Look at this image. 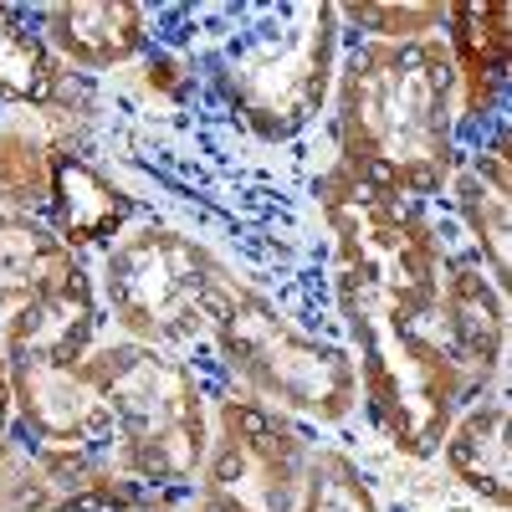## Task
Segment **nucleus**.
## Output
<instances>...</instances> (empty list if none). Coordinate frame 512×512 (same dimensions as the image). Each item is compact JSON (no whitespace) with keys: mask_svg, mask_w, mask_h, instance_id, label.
Returning a JSON list of instances; mask_svg holds the SVG:
<instances>
[{"mask_svg":"<svg viewBox=\"0 0 512 512\" xmlns=\"http://www.w3.org/2000/svg\"><path fill=\"white\" fill-rule=\"evenodd\" d=\"M323 113L333 128V169L379 195L441 205L461 164L456 67L441 36H344Z\"/></svg>","mask_w":512,"mask_h":512,"instance_id":"nucleus-2","label":"nucleus"},{"mask_svg":"<svg viewBox=\"0 0 512 512\" xmlns=\"http://www.w3.org/2000/svg\"><path fill=\"white\" fill-rule=\"evenodd\" d=\"M31 21L41 41L57 52V62L77 77L118 72L154 47V11L128 6V0H113V6H31Z\"/></svg>","mask_w":512,"mask_h":512,"instance_id":"nucleus-11","label":"nucleus"},{"mask_svg":"<svg viewBox=\"0 0 512 512\" xmlns=\"http://www.w3.org/2000/svg\"><path fill=\"white\" fill-rule=\"evenodd\" d=\"M313 195L359 410L405 461H436L446 425L507 379V292L436 205L379 195L333 164Z\"/></svg>","mask_w":512,"mask_h":512,"instance_id":"nucleus-1","label":"nucleus"},{"mask_svg":"<svg viewBox=\"0 0 512 512\" xmlns=\"http://www.w3.org/2000/svg\"><path fill=\"white\" fill-rule=\"evenodd\" d=\"M82 384L103 420L108 472L169 512H185L210 441V374L190 359L103 333L82 359Z\"/></svg>","mask_w":512,"mask_h":512,"instance_id":"nucleus-3","label":"nucleus"},{"mask_svg":"<svg viewBox=\"0 0 512 512\" xmlns=\"http://www.w3.org/2000/svg\"><path fill=\"white\" fill-rule=\"evenodd\" d=\"M446 221L477 251L487 277L507 292L512 282V164H507V128H492L477 144L461 149V164L446 185Z\"/></svg>","mask_w":512,"mask_h":512,"instance_id":"nucleus-9","label":"nucleus"},{"mask_svg":"<svg viewBox=\"0 0 512 512\" xmlns=\"http://www.w3.org/2000/svg\"><path fill=\"white\" fill-rule=\"evenodd\" d=\"M88 267L113 338L190 364H205L216 318L241 282L205 241L154 216H134Z\"/></svg>","mask_w":512,"mask_h":512,"instance_id":"nucleus-4","label":"nucleus"},{"mask_svg":"<svg viewBox=\"0 0 512 512\" xmlns=\"http://www.w3.org/2000/svg\"><path fill=\"white\" fill-rule=\"evenodd\" d=\"M134 216H139L134 195H123L88 154H67L52 175V195H47V210H41V226H47L67 251H77L82 262H93Z\"/></svg>","mask_w":512,"mask_h":512,"instance_id":"nucleus-12","label":"nucleus"},{"mask_svg":"<svg viewBox=\"0 0 512 512\" xmlns=\"http://www.w3.org/2000/svg\"><path fill=\"white\" fill-rule=\"evenodd\" d=\"M507 415H512V405H507V379H502L446 425L441 451H436V461L446 466V477L461 492H472L477 502L497 507V512H507V482H512Z\"/></svg>","mask_w":512,"mask_h":512,"instance_id":"nucleus-13","label":"nucleus"},{"mask_svg":"<svg viewBox=\"0 0 512 512\" xmlns=\"http://www.w3.org/2000/svg\"><path fill=\"white\" fill-rule=\"evenodd\" d=\"M6 451H11V441H0V456H6Z\"/></svg>","mask_w":512,"mask_h":512,"instance_id":"nucleus-19","label":"nucleus"},{"mask_svg":"<svg viewBox=\"0 0 512 512\" xmlns=\"http://www.w3.org/2000/svg\"><path fill=\"white\" fill-rule=\"evenodd\" d=\"M77 123H82V103L72 108L0 103V210L41 221L57 164L67 154H82Z\"/></svg>","mask_w":512,"mask_h":512,"instance_id":"nucleus-10","label":"nucleus"},{"mask_svg":"<svg viewBox=\"0 0 512 512\" xmlns=\"http://www.w3.org/2000/svg\"><path fill=\"white\" fill-rule=\"evenodd\" d=\"M77 72L57 62V52L41 41L31 6H0V103H26V108H72L77 98Z\"/></svg>","mask_w":512,"mask_h":512,"instance_id":"nucleus-14","label":"nucleus"},{"mask_svg":"<svg viewBox=\"0 0 512 512\" xmlns=\"http://www.w3.org/2000/svg\"><path fill=\"white\" fill-rule=\"evenodd\" d=\"M344 36H369V41H415V36H441L446 6H395V0H359V6H338Z\"/></svg>","mask_w":512,"mask_h":512,"instance_id":"nucleus-17","label":"nucleus"},{"mask_svg":"<svg viewBox=\"0 0 512 512\" xmlns=\"http://www.w3.org/2000/svg\"><path fill=\"white\" fill-rule=\"evenodd\" d=\"M72 256L77 251H67L36 216L0 210V313H11L21 297H31Z\"/></svg>","mask_w":512,"mask_h":512,"instance_id":"nucleus-15","label":"nucleus"},{"mask_svg":"<svg viewBox=\"0 0 512 512\" xmlns=\"http://www.w3.org/2000/svg\"><path fill=\"white\" fill-rule=\"evenodd\" d=\"M200 369L216 390H236L308 431H338L359 415V374L344 338H318L246 277L231 287Z\"/></svg>","mask_w":512,"mask_h":512,"instance_id":"nucleus-5","label":"nucleus"},{"mask_svg":"<svg viewBox=\"0 0 512 512\" xmlns=\"http://www.w3.org/2000/svg\"><path fill=\"white\" fill-rule=\"evenodd\" d=\"M292 512H384L364 466L333 441H318L313 456H308V472H303V487H297V502Z\"/></svg>","mask_w":512,"mask_h":512,"instance_id":"nucleus-16","label":"nucleus"},{"mask_svg":"<svg viewBox=\"0 0 512 512\" xmlns=\"http://www.w3.org/2000/svg\"><path fill=\"white\" fill-rule=\"evenodd\" d=\"M205 72L226 108L267 144H287L328 108L333 67L344 52L338 6H226Z\"/></svg>","mask_w":512,"mask_h":512,"instance_id":"nucleus-6","label":"nucleus"},{"mask_svg":"<svg viewBox=\"0 0 512 512\" xmlns=\"http://www.w3.org/2000/svg\"><path fill=\"white\" fill-rule=\"evenodd\" d=\"M318 431L236 390L210 395V441L185 512H292Z\"/></svg>","mask_w":512,"mask_h":512,"instance_id":"nucleus-7","label":"nucleus"},{"mask_svg":"<svg viewBox=\"0 0 512 512\" xmlns=\"http://www.w3.org/2000/svg\"><path fill=\"white\" fill-rule=\"evenodd\" d=\"M441 41L456 67V123L461 149L492 128H507V67H512V6H446Z\"/></svg>","mask_w":512,"mask_h":512,"instance_id":"nucleus-8","label":"nucleus"},{"mask_svg":"<svg viewBox=\"0 0 512 512\" xmlns=\"http://www.w3.org/2000/svg\"><path fill=\"white\" fill-rule=\"evenodd\" d=\"M0 441H11V374L0 359Z\"/></svg>","mask_w":512,"mask_h":512,"instance_id":"nucleus-18","label":"nucleus"}]
</instances>
